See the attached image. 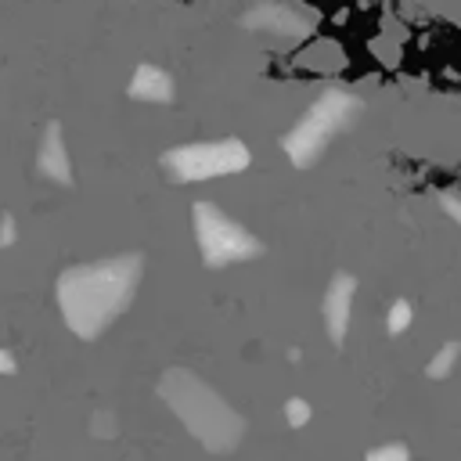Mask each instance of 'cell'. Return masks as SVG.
Here are the masks:
<instances>
[{
    "instance_id": "6da1fadb",
    "label": "cell",
    "mask_w": 461,
    "mask_h": 461,
    "mask_svg": "<svg viewBox=\"0 0 461 461\" xmlns=\"http://www.w3.org/2000/svg\"><path fill=\"white\" fill-rule=\"evenodd\" d=\"M137 277H140V263L133 256L68 267L58 277V306H61L65 324L79 339L101 335L130 306Z\"/></svg>"
},
{
    "instance_id": "7a4b0ae2",
    "label": "cell",
    "mask_w": 461,
    "mask_h": 461,
    "mask_svg": "<svg viewBox=\"0 0 461 461\" xmlns=\"http://www.w3.org/2000/svg\"><path fill=\"white\" fill-rule=\"evenodd\" d=\"M166 396H169V403L184 414L187 429H191L198 439H205L209 447L234 439V414H230L202 382L176 375V378H169Z\"/></svg>"
},
{
    "instance_id": "3957f363",
    "label": "cell",
    "mask_w": 461,
    "mask_h": 461,
    "mask_svg": "<svg viewBox=\"0 0 461 461\" xmlns=\"http://www.w3.org/2000/svg\"><path fill=\"white\" fill-rule=\"evenodd\" d=\"M194 216H198V241H202V252H205L212 263H216V259H238V256H249V252H252V241L241 234V227H234L230 220H223L216 209L198 205Z\"/></svg>"
},
{
    "instance_id": "277c9868",
    "label": "cell",
    "mask_w": 461,
    "mask_h": 461,
    "mask_svg": "<svg viewBox=\"0 0 461 461\" xmlns=\"http://www.w3.org/2000/svg\"><path fill=\"white\" fill-rule=\"evenodd\" d=\"M241 148L238 144H194L176 155H169V166L180 176H209V173H227L241 166Z\"/></svg>"
},
{
    "instance_id": "5b68a950",
    "label": "cell",
    "mask_w": 461,
    "mask_h": 461,
    "mask_svg": "<svg viewBox=\"0 0 461 461\" xmlns=\"http://www.w3.org/2000/svg\"><path fill=\"white\" fill-rule=\"evenodd\" d=\"M40 173L47 180H58L65 184L72 176V162H68V148H65V137H61V126H47L43 140H40Z\"/></svg>"
},
{
    "instance_id": "8992f818",
    "label": "cell",
    "mask_w": 461,
    "mask_h": 461,
    "mask_svg": "<svg viewBox=\"0 0 461 461\" xmlns=\"http://www.w3.org/2000/svg\"><path fill=\"white\" fill-rule=\"evenodd\" d=\"M130 90H133L137 97H144V101H162V97L169 94V79H166L158 68H137Z\"/></svg>"
},
{
    "instance_id": "52a82bcc",
    "label": "cell",
    "mask_w": 461,
    "mask_h": 461,
    "mask_svg": "<svg viewBox=\"0 0 461 461\" xmlns=\"http://www.w3.org/2000/svg\"><path fill=\"white\" fill-rule=\"evenodd\" d=\"M18 238V227H14V216H4L0 220V245H11Z\"/></svg>"
},
{
    "instance_id": "ba28073f",
    "label": "cell",
    "mask_w": 461,
    "mask_h": 461,
    "mask_svg": "<svg viewBox=\"0 0 461 461\" xmlns=\"http://www.w3.org/2000/svg\"><path fill=\"white\" fill-rule=\"evenodd\" d=\"M14 371V357L7 349H0V375H11Z\"/></svg>"
},
{
    "instance_id": "9c48e42d",
    "label": "cell",
    "mask_w": 461,
    "mask_h": 461,
    "mask_svg": "<svg viewBox=\"0 0 461 461\" xmlns=\"http://www.w3.org/2000/svg\"><path fill=\"white\" fill-rule=\"evenodd\" d=\"M371 461H407V457H403L400 450H382V454H375Z\"/></svg>"
}]
</instances>
